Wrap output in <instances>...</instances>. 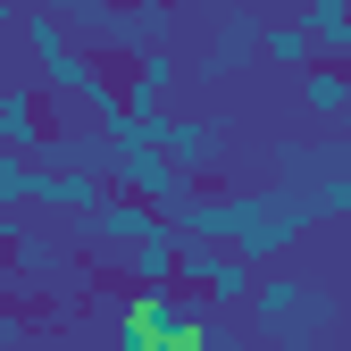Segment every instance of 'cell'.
Returning <instances> with one entry per match:
<instances>
[{
    "instance_id": "6",
    "label": "cell",
    "mask_w": 351,
    "mask_h": 351,
    "mask_svg": "<svg viewBox=\"0 0 351 351\" xmlns=\"http://www.w3.org/2000/svg\"><path fill=\"white\" fill-rule=\"evenodd\" d=\"M101 201H109V176H93V167H42V184H34V209L84 217V209H101Z\"/></svg>"
},
{
    "instance_id": "17",
    "label": "cell",
    "mask_w": 351,
    "mask_h": 351,
    "mask_svg": "<svg viewBox=\"0 0 351 351\" xmlns=\"http://www.w3.org/2000/svg\"><path fill=\"white\" fill-rule=\"evenodd\" d=\"M17 234H25V201H0V251H17Z\"/></svg>"
},
{
    "instance_id": "15",
    "label": "cell",
    "mask_w": 351,
    "mask_h": 351,
    "mask_svg": "<svg viewBox=\"0 0 351 351\" xmlns=\"http://www.w3.org/2000/svg\"><path fill=\"white\" fill-rule=\"evenodd\" d=\"M109 351H159V335L143 326V310H134V301H125V310L109 318Z\"/></svg>"
},
{
    "instance_id": "10",
    "label": "cell",
    "mask_w": 351,
    "mask_h": 351,
    "mask_svg": "<svg viewBox=\"0 0 351 351\" xmlns=\"http://www.w3.org/2000/svg\"><path fill=\"white\" fill-rule=\"evenodd\" d=\"M259 59H268V67H285V75H301V67H310V59H326V51H318L310 17H285V25H268V42H259Z\"/></svg>"
},
{
    "instance_id": "3",
    "label": "cell",
    "mask_w": 351,
    "mask_h": 351,
    "mask_svg": "<svg viewBox=\"0 0 351 351\" xmlns=\"http://www.w3.org/2000/svg\"><path fill=\"white\" fill-rule=\"evenodd\" d=\"M159 226H167V209H151L143 193H117V184H109V201H101V209H84L75 243H109V251L125 259V251H134L143 234H159Z\"/></svg>"
},
{
    "instance_id": "5",
    "label": "cell",
    "mask_w": 351,
    "mask_h": 351,
    "mask_svg": "<svg viewBox=\"0 0 351 351\" xmlns=\"http://www.w3.org/2000/svg\"><path fill=\"white\" fill-rule=\"evenodd\" d=\"M167 84H176V42L125 51V84H117V101H125V109H159V101H167Z\"/></svg>"
},
{
    "instance_id": "4",
    "label": "cell",
    "mask_w": 351,
    "mask_h": 351,
    "mask_svg": "<svg viewBox=\"0 0 351 351\" xmlns=\"http://www.w3.org/2000/svg\"><path fill=\"white\" fill-rule=\"evenodd\" d=\"M259 42H268V25H259L251 9H226V25H217V42L193 59V75H201V84H226L234 67H251V59H259Z\"/></svg>"
},
{
    "instance_id": "8",
    "label": "cell",
    "mask_w": 351,
    "mask_h": 351,
    "mask_svg": "<svg viewBox=\"0 0 351 351\" xmlns=\"http://www.w3.org/2000/svg\"><path fill=\"white\" fill-rule=\"evenodd\" d=\"M251 285H259V268H251L243 251H217V259H209V276H201V293L217 301V310H234V318L251 310Z\"/></svg>"
},
{
    "instance_id": "13",
    "label": "cell",
    "mask_w": 351,
    "mask_h": 351,
    "mask_svg": "<svg viewBox=\"0 0 351 351\" xmlns=\"http://www.w3.org/2000/svg\"><path fill=\"white\" fill-rule=\"evenodd\" d=\"M310 193V226H335V217H351V167L326 176V184H301Z\"/></svg>"
},
{
    "instance_id": "18",
    "label": "cell",
    "mask_w": 351,
    "mask_h": 351,
    "mask_svg": "<svg viewBox=\"0 0 351 351\" xmlns=\"http://www.w3.org/2000/svg\"><path fill=\"white\" fill-rule=\"evenodd\" d=\"M25 9H34V0H0V42H9V34L25 25Z\"/></svg>"
},
{
    "instance_id": "16",
    "label": "cell",
    "mask_w": 351,
    "mask_h": 351,
    "mask_svg": "<svg viewBox=\"0 0 351 351\" xmlns=\"http://www.w3.org/2000/svg\"><path fill=\"white\" fill-rule=\"evenodd\" d=\"M193 351H243V326H234V310H209V318H201V335H193Z\"/></svg>"
},
{
    "instance_id": "20",
    "label": "cell",
    "mask_w": 351,
    "mask_h": 351,
    "mask_svg": "<svg viewBox=\"0 0 351 351\" xmlns=\"http://www.w3.org/2000/svg\"><path fill=\"white\" fill-rule=\"evenodd\" d=\"M159 351H193V343H159Z\"/></svg>"
},
{
    "instance_id": "2",
    "label": "cell",
    "mask_w": 351,
    "mask_h": 351,
    "mask_svg": "<svg viewBox=\"0 0 351 351\" xmlns=\"http://www.w3.org/2000/svg\"><path fill=\"white\" fill-rule=\"evenodd\" d=\"M109 184H117V193H143V201H151V209H167V217L201 193V184H193V167H176L167 151H117Z\"/></svg>"
},
{
    "instance_id": "7",
    "label": "cell",
    "mask_w": 351,
    "mask_h": 351,
    "mask_svg": "<svg viewBox=\"0 0 351 351\" xmlns=\"http://www.w3.org/2000/svg\"><path fill=\"white\" fill-rule=\"evenodd\" d=\"M217 151H226V125H217V117H176V125H167V159H176V167L209 176Z\"/></svg>"
},
{
    "instance_id": "14",
    "label": "cell",
    "mask_w": 351,
    "mask_h": 351,
    "mask_svg": "<svg viewBox=\"0 0 351 351\" xmlns=\"http://www.w3.org/2000/svg\"><path fill=\"white\" fill-rule=\"evenodd\" d=\"M34 184H42V167H34L25 151L0 143V201H25V209H34Z\"/></svg>"
},
{
    "instance_id": "19",
    "label": "cell",
    "mask_w": 351,
    "mask_h": 351,
    "mask_svg": "<svg viewBox=\"0 0 351 351\" xmlns=\"http://www.w3.org/2000/svg\"><path fill=\"white\" fill-rule=\"evenodd\" d=\"M335 335H343V351H351V318H343V326H335Z\"/></svg>"
},
{
    "instance_id": "12",
    "label": "cell",
    "mask_w": 351,
    "mask_h": 351,
    "mask_svg": "<svg viewBox=\"0 0 351 351\" xmlns=\"http://www.w3.org/2000/svg\"><path fill=\"white\" fill-rule=\"evenodd\" d=\"M301 17H310L326 59H351V0H301Z\"/></svg>"
},
{
    "instance_id": "9",
    "label": "cell",
    "mask_w": 351,
    "mask_h": 351,
    "mask_svg": "<svg viewBox=\"0 0 351 351\" xmlns=\"http://www.w3.org/2000/svg\"><path fill=\"white\" fill-rule=\"evenodd\" d=\"M117 268H125V276H134L143 293H151V285H176V217H167V226H159V234H143L134 251H125V259H117Z\"/></svg>"
},
{
    "instance_id": "11",
    "label": "cell",
    "mask_w": 351,
    "mask_h": 351,
    "mask_svg": "<svg viewBox=\"0 0 351 351\" xmlns=\"http://www.w3.org/2000/svg\"><path fill=\"white\" fill-rule=\"evenodd\" d=\"M301 93H310L318 117H343L351 109V67L343 59H310V67H301Z\"/></svg>"
},
{
    "instance_id": "21",
    "label": "cell",
    "mask_w": 351,
    "mask_h": 351,
    "mask_svg": "<svg viewBox=\"0 0 351 351\" xmlns=\"http://www.w3.org/2000/svg\"><path fill=\"white\" fill-rule=\"evenodd\" d=\"M101 351H109V343H101Z\"/></svg>"
},
{
    "instance_id": "1",
    "label": "cell",
    "mask_w": 351,
    "mask_h": 351,
    "mask_svg": "<svg viewBox=\"0 0 351 351\" xmlns=\"http://www.w3.org/2000/svg\"><path fill=\"white\" fill-rule=\"evenodd\" d=\"M268 343H285V351H301V343H318V335H335L343 326V301L326 293V285H301L293 268H259V285H251V310H243Z\"/></svg>"
}]
</instances>
